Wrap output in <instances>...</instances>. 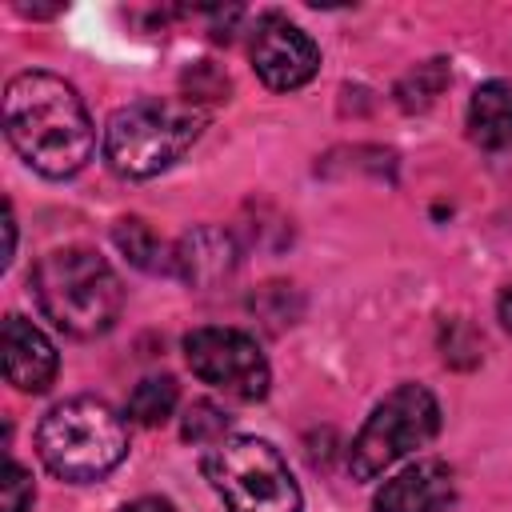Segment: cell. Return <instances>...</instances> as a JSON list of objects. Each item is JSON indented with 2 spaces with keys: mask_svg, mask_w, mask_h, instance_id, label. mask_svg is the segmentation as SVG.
<instances>
[{
  "mask_svg": "<svg viewBox=\"0 0 512 512\" xmlns=\"http://www.w3.org/2000/svg\"><path fill=\"white\" fill-rule=\"evenodd\" d=\"M4 132L28 168L64 180L92 160L96 128L76 88L52 72H20L4 88Z\"/></svg>",
  "mask_w": 512,
  "mask_h": 512,
  "instance_id": "1",
  "label": "cell"
},
{
  "mask_svg": "<svg viewBox=\"0 0 512 512\" xmlns=\"http://www.w3.org/2000/svg\"><path fill=\"white\" fill-rule=\"evenodd\" d=\"M32 296L40 312L68 336H100L116 324L124 288L104 256L88 248H56L32 268Z\"/></svg>",
  "mask_w": 512,
  "mask_h": 512,
  "instance_id": "2",
  "label": "cell"
},
{
  "mask_svg": "<svg viewBox=\"0 0 512 512\" xmlns=\"http://www.w3.org/2000/svg\"><path fill=\"white\" fill-rule=\"evenodd\" d=\"M36 452L52 476L72 480V484H88V480L108 476L124 460L128 428L104 400L76 396V400L56 404L40 420Z\"/></svg>",
  "mask_w": 512,
  "mask_h": 512,
  "instance_id": "3",
  "label": "cell"
},
{
  "mask_svg": "<svg viewBox=\"0 0 512 512\" xmlns=\"http://www.w3.org/2000/svg\"><path fill=\"white\" fill-rule=\"evenodd\" d=\"M204 116L188 100H136L116 108L104 128V156L120 176L144 180L172 168L200 136Z\"/></svg>",
  "mask_w": 512,
  "mask_h": 512,
  "instance_id": "4",
  "label": "cell"
},
{
  "mask_svg": "<svg viewBox=\"0 0 512 512\" xmlns=\"http://www.w3.org/2000/svg\"><path fill=\"white\" fill-rule=\"evenodd\" d=\"M204 476L228 512H300V488L268 440L224 436L204 456Z\"/></svg>",
  "mask_w": 512,
  "mask_h": 512,
  "instance_id": "5",
  "label": "cell"
},
{
  "mask_svg": "<svg viewBox=\"0 0 512 512\" xmlns=\"http://www.w3.org/2000/svg\"><path fill=\"white\" fill-rule=\"evenodd\" d=\"M436 432H440L436 396L420 384H400L396 392H388L372 408V416L356 432L352 452H348V468H352L356 480H376L400 456L424 448Z\"/></svg>",
  "mask_w": 512,
  "mask_h": 512,
  "instance_id": "6",
  "label": "cell"
},
{
  "mask_svg": "<svg viewBox=\"0 0 512 512\" xmlns=\"http://www.w3.org/2000/svg\"><path fill=\"white\" fill-rule=\"evenodd\" d=\"M184 360L192 376L236 396L260 400L268 392V360L260 344L236 328H196L184 336Z\"/></svg>",
  "mask_w": 512,
  "mask_h": 512,
  "instance_id": "7",
  "label": "cell"
},
{
  "mask_svg": "<svg viewBox=\"0 0 512 512\" xmlns=\"http://www.w3.org/2000/svg\"><path fill=\"white\" fill-rule=\"evenodd\" d=\"M252 68L268 88L292 92L316 76L320 48L312 44V36L304 28L288 24L284 16H264L252 36Z\"/></svg>",
  "mask_w": 512,
  "mask_h": 512,
  "instance_id": "8",
  "label": "cell"
},
{
  "mask_svg": "<svg viewBox=\"0 0 512 512\" xmlns=\"http://www.w3.org/2000/svg\"><path fill=\"white\" fill-rule=\"evenodd\" d=\"M456 504V476L444 460H416L376 492V512H448Z\"/></svg>",
  "mask_w": 512,
  "mask_h": 512,
  "instance_id": "9",
  "label": "cell"
},
{
  "mask_svg": "<svg viewBox=\"0 0 512 512\" xmlns=\"http://www.w3.org/2000/svg\"><path fill=\"white\" fill-rule=\"evenodd\" d=\"M0 344H4V376H8L12 388H20V392H44L56 380V348L24 316H8L4 320Z\"/></svg>",
  "mask_w": 512,
  "mask_h": 512,
  "instance_id": "10",
  "label": "cell"
},
{
  "mask_svg": "<svg viewBox=\"0 0 512 512\" xmlns=\"http://www.w3.org/2000/svg\"><path fill=\"white\" fill-rule=\"evenodd\" d=\"M172 264L188 284H216L236 268V248L220 228H196L180 240Z\"/></svg>",
  "mask_w": 512,
  "mask_h": 512,
  "instance_id": "11",
  "label": "cell"
},
{
  "mask_svg": "<svg viewBox=\"0 0 512 512\" xmlns=\"http://www.w3.org/2000/svg\"><path fill=\"white\" fill-rule=\"evenodd\" d=\"M468 132L480 148H508L512 144V84L488 80L472 92Z\"/></svg>",
  "mask_w": 512,
  "mask_h": 512,
  "instance_id": "12",
  "label": "cell"
},
{
  "mask_svg": "<svg viewBox=\"0 0 512 512\" xmlns=\"http://www.w3.org/2000/svg\"><path fill=\"white\" fill-rule=\"evenodd\" d=\"M176 400H180V392H176V380L172 376H148L128 396V420H136L144 428H160L172 416Z\"/></svg>",
  "mask_w": 512,
  "mask_h": 512,
  "instance_id": "13",
  "label": "cell"
},
{
  "mask_svg": "<svg viewBox=\"0 0 512 512\" xmlns=\"http://www.w3.org/2000/svg\"><path fill=\"white\" fill-rule=\"evenodd\" d=\"M116 244H120L124 256H128L136 268H144V272H160V268L168 264L160 236H156L144 220H120V224H116Z\"/></svg>",
  "mask_w": 512,
  "mask_h": 512,
  "instance_id": "14",
  "label": "cell"
},
{
  "mask_svg": "<svg viewBox=\"0 0 512 512\" xmlns=\"http://www.w3.org/2000/svg\"><path fill=\"white\" fill-rule=\"evenodd\" d=\"M224 432H228V416L216 404L200 400V404L188 408V416H184V440H192V444H220Z\"/></svg>",
  "mask_w": 512,
  "mask_h": 512,
  "instance_id": "15",
  "label": "cell"
},
{
  "mask_svg": "<svg viewBox=\"0 0 512 512\" xmlns=\"http://www.w3.org/2000/svg\"><path fill=\"white\" fill-rule=\"evenodd\" d=\"M32 500H36L32 476H28L16 460H8V468H4V488H0V512H28Z\"/></svg>",
  "mask_w": 512,
  "mask_h": 512,
  "instance_id": "16",
  "label": "cell"
},
{
  "mask_svg": "<svg viewBox=\"0 0 512 512\" xmlns=\"http://www.w3.org/2000/svg\"><path fill=\"white\" fill-rule=\"evenodd\" d=\"M120 512H172V504H168V500H160V496H140V500L124 504Z\"/></svg>",
  "mask_w": 512,
  "mask_h": 512,
  "instance_id": "17",
  "label": "cell"
},
{
  "mask_svg": "<svg viewBox=\"0 0 512 512\" xmlns=\"http://www.w3.org/2000/svg\"><path fill=\"white\" fill-rule=\"evenodd\" d=\"M496 308H500V324L512 332V284L500 292V304H496Z\"/></svg>",
  "mask_w": 512,
  "mask_h": 512,
  "instance_id": "18",
  "label": "cell"
}]
</instances>
